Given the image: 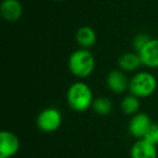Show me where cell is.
Wrapping results in <instances>:
<instances>
[{"instance_id":"12","label":"cell","mask_w":158,"mask_h":158,"mask_svg":"<svg viewBox=\"0 0 158 158\" xmlns=\"http://www.w3.org/2000/svg\"><path fill=\"white\" fill-rule=\"evenodd\" d=\"M76 40L79 46L84 49H89L97 41L95 31L90 26H82L78 29L76 34Z\"/></svg>"},{"instance_id":"16","label":"cell","mask_w":158,"mask_h":158,"mask_svg":"<svg viewBox=\"0 0 158 158\" xmlns=\"http://www.w3.org/2000/svg\"><path fill=\"white\" fill-rule=\"evenodd\" d=\"M144 139L153 144L158 145V125H152Z\"/></svg>"},{"instance_id":"11","label":"cell","mask_w":158,"mask_h":158,"mask_svg":"<svg viewBox=\"0 0 158 158\" xmlns=\"http://www.w3.org/2000/svg\"><path fill=\"white\" fill-rule=\"evenodd\" d=\"M118 65L123 72H134L142 65V61L139 53L126 52L118 59Z\"/></svg>"},{"instance_id":"3","label":"cell","mask_w":158,"mask_h":158,"mask_svg":"<svg viewBox=\"0 0 158 158\" xmlns=\"http://www.w3.org/2000/svg\"><path fill=\"white\" fill-rule=\"evenodd\" d=\"M157 89V79L153 74L147 72H140L135 74L130 80L129 90L131 94L139 99L152 95Z\"/></svg>"},{"instance_id":"4","label":"cell","mask_w":158,"mask_h":158,"mask_svg":"<svg viewBox=\"0 0 158 158\" xmlns=\"http://www.w3.org/2000/svg\"><path fill=\"white\" fill-rule=\"evenodd\" d=\"M62 114L57 108L48 107L41 110L37 117V127L40 131L51 133L61 127Z\"/></svg>"},{"instance_id":"17","label":"cell","mask_w":158,"mask_h":158,"mask_svg":"<svg viewBox=\"0 0 158 158\" xmlns=\"http://www.w3.org/2000/svg\"><path fill=\"white\" fill-rule=\"evenodd\" d=\"M54 1H62V0H54Z\"/></svg>"},{"instance_id":"6","label":"cell","mask_w":158,"mask_h":158,"mask_svg":"<svg viewBox=\"0 0 158 158\" xmlns=\"http://www.w3.org/2000/svg\"><path fill=\"white\" fill-rule=\"evenodd\" d=\"M152 125L153 123L148 115L145 113H136L135 115L132 116L128 129L132 136L138 139H144Z\"/></svg>"},{"instance_id":"8","label":"cell","mask_w":158,"mask_h":158,"mask_svg":"<svg viewBox=\"0 0 158 158\" xmlns=\"http://www.w3.org/2000/svg\"><path fill=\"white\" fill-rule=\"evenodd\" d=\"M131 158H157L156 145L145 139L136 141L130 151Z\"/></svg>"},{"instance_id":"7","label":"cell","mask_w":158,"mask_h":158,"mask_svg":"<svg viewBox=\"0 0 158 158\" xmlns=\"http://www.w3.org/2000/svg\"><path fill=\"white\" fill-rule=\"evenodd\" d=\"M142 64L152 68L158 67V39H151L139 52Z\"/></svg>"},{"instance_id":"5","label":"cell","mask_w":158,"mask_h":158,"mask_svg":"<svg viewBox=\"0 0 158 158\" xmlns=\"http://www.w3.org/2000/svg\"><path fill=\"white\" fill-rule=\"evenodd\" d=\"M20 149V140L11 131L3 130L0 133V158H11Z\"/></svg>"},{"instance_id":"9","label":"cell","mask_w":158,"mask_h":158,"mask_svg":"<svg viewBox=\"0 0 158 158\" xmlns=\"http://www.w3.org/2000/svg\"><path fill=\"white\" fill-rule=\"evenodd\" d=\"M106 84L110 91L115 93H123L129 88L127 76L123 70H112L108 73L106 78Z\"/></svg>"},{"instance_id":"13","label":"cell","mask_w":158,"mask_h":158,"mask_svg":"<svg viewBox=\"0 0 158 158\" xmlns=\"http://www.w3.org/2000/svg\"><path fill=\"white\" fill-rule=\"evenodd\" d=\"M140 99L138 97L133 94H130L125 97L123 100H121L120 103V108L123 112V114L126 115H135L136 113H139V110H140Z\"/></svg>"},{"instance_id":"14","label":"cell","mask_w":158,"mask_h":158,"mask_svg":"<svg viewBox=\"0 0 158 158\" xmlns=\"http://www.w3.org/2000/svg\"><path fill=\"white\" fill-rule=\"evenodd\" d=\"M92 107L94 112L100 116H106L110 114L113 110V103L107 98H98L93 101Z\"/></svg>"},{"instance_id":"2","label":"cell","mask_w":158,"mask_h":158,"mask_svg":"<svg viewBox=\"0 0 158 158\" xmlns=\"http://www.w3.org/2000/svg\"><path fill=\"white\" fill-rule=\"evenodd\" d=\"M67 103L76 112H85L93 104V95L90 87L82 81H77L68 88Z\"/></svg>"},{"instance_id":"1","label":"cell","mask_w":158,"mask_h":158,"mask_svg":"<svg viewBox=\"0 0 158 158\" xmlns=\"http://www.w3.org/2000/svg\"><path fill=\"white\" fill-rule=\"evenodd\" d=\"M68 67L74 76L78 78H86L94 70V56L88 49H78L70 54L68 59Z\"/></svg>"},{"instance_id":"10","label":"cell","mask_w":158,"mask_h":158,"mask_svg":"<svg viewBox=\"0 0 158 158\" xmlns=\"http://www.w3.org/2000/svg\"><path fill=\"white\" fill-rule=\"evenodd\" d=\"M1 15L8 22H16L22 15V6L19 0H3L1 2Z\"/></svg>"},{"instance_id":"15","label":"cell","mask_w":158,"mask_h":158,"mask_svg":"<svg viewBox=\"0 0 158 158\" xmlns=\"http://www.w3.org/2000/svg\"><path fill=\"white\" fill-rule=\"evenodd\" d=\"M149 40H151V38L146 34H139V35H136L133 39V48L136 51V53L140 52Z\"/></svg>"}]
</instances>
